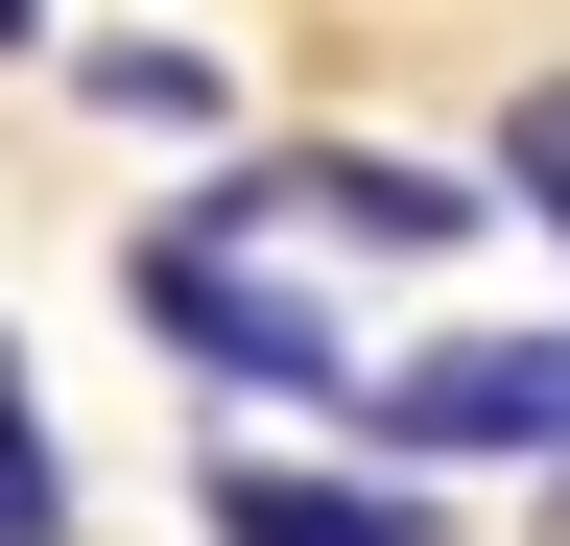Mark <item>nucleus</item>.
<instances>
[{"instance_id": "obj_2", "label": "nucleus", "mask_w": 570, "mask_h": 546, "mask_svg": "<svg viewBox=\"0 0 570 546\" xmlns=\"http://www.w3.org/2000/svg\"><path fill=\"white\" fill-rule=\"evenodd\" d=\"M190 499H214V546H428L404 475H309V451H214Z\"/></svg>"}, {"instance_id": "obj_3", "label": "nucleus", "mask_w": 570, "mask_h": 546, "mask_svg": "<svg viewBox=\"0 0 570 546\" xmlns=\"http://www.w3.org/2000/svg\"><path fill=\"white\" fill-rule=\"evenodd\" d=\"M0 546H71V451H48V404H24V332H0Z\"/></svg>"}, {"instance_id": "obj_1", "label": "nucleus", "mask_w": 570, "mask_h": 546, "mask_svg": "<svg viewBox=\"0 0 570 546\" xmlns=\"http://www.w3.org/2000/svg\"><path fill=\"white\" fill-rule=\"evenodd\" d=\"M142 332L167 357H214V380H285V404H356V332H333V286H262V238L214 215H142Z\"/></svg>"}]
</instances>
